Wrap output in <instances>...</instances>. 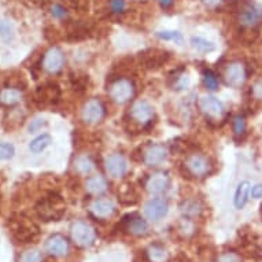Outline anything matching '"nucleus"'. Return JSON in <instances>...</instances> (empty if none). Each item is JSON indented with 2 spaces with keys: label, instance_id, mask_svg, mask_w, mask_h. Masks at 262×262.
<instances>
[{
  "label": "nucleus",
  "instance_id": "b1692460",
  "mask_svg": "<svg viewBox=\"0 0 262 262\" xmlns=\"http://www.w3.org/2000/svg\"><path fill=\"white\" fill-rule=\"evenodd\" d=\"M147 259L150 262H168L169 253L162 245L159 243H152L147 247L146 250Z\"/></svg>",
  "mask_w": 262,
  "mask_h": 262
},
{
  "label": "nucleus",
  "instance_id": "473e14b6",
  "mask_svg": "<svg viewBox=\"0 0 262 262\" xmlns=\"http://www.w3.org/2000/svg\"><path fill=\"white\" fill-rule=\"evenodd\" d=\"M155 36L158 39L165 40V41H176V43H180L181 40H183V36L177 30H161V32H157Z\"/></svg>",
  "mask_w": 262,
  "mask_h": 262
},
{
  "label": "nucleus",
  "instance_id": "4c0bfd02",
  "mask_svg": "<svg viewBox=\"0 0 262 262\" xmlns=\"http://www.w3.org/2000/svg\"><path fill=\"white\" fill-rule=\"evenodd\" d=\"M181 211L184 213L185 215H189V217H195L201 213V207L196 202H185L183 206H181Z\"/></svg>",
  "mask_w": 262,
  "mask_h": 262
},
{
  "label": "nucleus",
  "instance_id": "4be33fe9",
  "mask_svg": "<svg viewBox=\"0 0 262 262\" xmlns=\"http://www.w3.org/2000/svg\"><path fill=\"white\" fill-rule=\"evenodd\" d=\"M22 99V92L14 86H6L0 90V106L3 107H13Z\"/></svg>",
  "mask_w": 262,
  "mask_h": 262
},
{
  "label": "nucleus",
  "instance_id": "39448f33",
  "mask_svg": "<svg viewBox=\"0 0 262 262\" xmlns=\"http://www.w3.org/2000/svg\"><path fill=\"white\" fill-rule=\"evenodd\" d=\"M72 239L78 247H90L96 241L95 228L85 221H76L70 227Z\"/></svg>",
  "mask_w": 262,
  "mask_h": 262
},
{
  "label": "nucleus",
  "instance_id": "1a4fd4ad",
  "mask_svg": "<svg viewBox=\"0 0 262 262\" xmlns=\"http://www.w3.org/2000/svg\"><path fill=\"white\" fill-rule=\"evenodd\" d=\"M104 116H106V108L99 99H90L82 107L81 117L86 124H99L104 118Z\"/></svg>",
  "mask_w": 262,
  "mask_h": 262
},
{
  "label": "nucleus",
  "instance_id": "a878e982",
  "mask_svg": "<svg viewBox=\"0 0 262 262\" xmlns=\"http://www.w3.org/2000/svg\"><path fill=\"white\" fill-rule=\"evenodd\" d=\"M249 193H250V183L249 181H243L241 184L237 185L236 193H235V199L233 203L236 209H243L246 206V203L249 201Z\"/></svg>",
  "mask_w": 262,
  "mask_h": 262
},
{
  "label": "nucleus",
  "instance_id": "c9c22d12",
  "mask_svg": "<svg viewBox=\"0 0 262 262\" xmlns=\"http://www.w3.org/2000/svg\"><path fill=\"white\" fill-rule=\"evenodd\" d=\"M233 134L237 139H241L246 134V122L242 116H237L233 118Z\"/></svg>",
  "mask_w": 262,
  "mask_h": 262
},
{
  "label": "nucleus",
  "instance_id": "423d86ee",
  "mask_svg": "<svg viewBox=\"0 0 262 262\" xmlns=\"http://www.w3.org/2000/svg\"><path fill=\"white\" fill-rule=\"evenodd\" d=\"M33 100L41 107L55 106L60 100V88L56 82H46L35 91Z\"/></svg>",
  "mask_w": 262,
  "mask_h": 262
},
{
  "label": "nucleus",
  "instance_id": "5701e85b",
  "mask_svg": "<svg viewBox=\"0 0 262 262\" xmlns=\"http://www.w3.org/2000/svg\"><path fill=\"white\" fill-rule=\"evenodd\" d=\"M85 188L86 191L90 193H92V195H100V193H103L107 191L108 183L103 176L95 174V176H91L90 179H86Z\"/></svg>",
  "mask_w": 262,
  "mask_h": 262
},
{
  "label": "nucleus",
  "instance_id": "9d476101",
  "mask_svg": "<svg viewBox=\"0 0 262 262\" xmlns=\"http://www.w3.org/2000/svg\"><path fill=\"white\" fill-rule=\"evenodd\" d=\"M224 78L229 86L233 88H241L246 82L247 78V70L246 66L242 62H232L227 66L225 73H224Z\"/></svg>",
  "mask_w": 262,
  "mask_h": 262
},
{
  "label": "nucleus",
  "instance_id": "2eb2a0df",
  "mask_svg": "<svg viewBox=\"0 0 262 262\" xmlns=\"http://www.w3.org/2000/svg\"><path fill=\"white\" fill-rule=\"evenodd\" d=\"M199 108L202 110L203 114H206L210 118H220L225 113L223 102H220L213 95H205V96H202L199 99Z\"/></svg>",
  "mask_w": 262,
  "mask_h": 262
},
{
  "label": "nucleus",
  "instance_id": "4468645a",
  "mask_svg": "<svg viewBox=\"0 0 262 262\" xmlns=\"http://www.w3.org/2000/svg\"><path fill=\"white\" fill-rule=\"evenodd\" d=\"M104 165H106V170L113 179H120L128 170V162H126L124 155L120 154V152L108 155Z\"/></svg>",
  "mask_w": 262,
  "mask_h": 262
},
{
  "label": "nucleus",
  "instance_id": "f03ea898",
  "mask_svg": "<svg viewBox=\"0 0 262 262\" xmlns=\"http://www.w3.org/2000/svg\"><path fill=\"white\" fill-rule=\"evenodd\" d=\"M9 227L11 236L18 243H32L40 235L39 225L33 223L30 219L24 217V215L13 217V219L10 220Z\"/></svg>",
  "mask_w": 262,
  "mask_h": 262
},
{
  "label": "nucleus",
  "instance_id": "dca6fc26",
  "mask_svg": "<svg viewBox=\"0 0 262 262\" xmlns=\"http://www.w3.org/2000/svg\"><path fill=\"white\" fill-rule=\"evenodd\" d=\"M122 225H124L125 231L130 233V235H134V236H146L148 231H150L146 220H143L142 217H139L136 214H130L124 217Z\"/></svg>",
  "mask_w": 262,
  "mask_h": 262
},
{
  "label": "nucleus",
  "instance_id": "6ab92c4d",
  "mask_svg": "<svg viewBox=\"0 0 262 262\" xmlns=\"http://www.w3.org/2000/svg\"><path fill=\"white\" fill-rule=\"evenodd\" d=\"M91 32H92L91 25L84 21H70L66 25V37L70 41H80L86 39Z\"/></svg>",
  "mask_w": 262,
  "mask_h": 262
},
{
  "label": "nucleus",
  "instance_id": "09e8293b",
  "mask_svg": "<svg viewBox=\"0 0 262 262\" xmlns=\"http://www.w3.org/2000/svg\"><path fill=\"white\" fill-rule=\"evenodd\" d=\"M173 2H174V0H158L159 6H161L162 9H170L173 6Z\"/></svg>",
  "mask_w": 262,
  "mask_h": 262
},
{
  "label": "nucleus",
  "instance_id": "9b49d317",
  "mask_svg": "<svg viewBox=\"0 0 262 262\" xmlns=\"http://www.w3.org/2000/svg\"><path fill=\"white\" fill-rule=\"evenodd\" d=\"M64 54L59 47H51L43 58V69L50 74L59 73L63 69Z\"/></svg>",
  "mask_w": 262,
  "mask_h": 262
},
{
  "label": "nucleus",
  "instance_id": "c03bdc74",
  "mask_svg": "<svg viewBox=\"0 0 262 262\" xmlns=\"http://www.w3.org/2000/svg\"><path fill=\"white\" fill-rule=\"evenodd\" d=\"M110 9L112 13L122 14L125 10V0H110Z\"/></svg>",
  "mask_w": 262,
  "mask_h": 262
},
{
  "label": "nucleus",
  "instance_id": "58836bf2",
  "mask_svg": "<svg viewBox=\"0 0 262 262\" xmlns=\"http://www.w3.org/2000/svg\"><path fill=\"white\" fill-rule=\"evenodd\" d=\"M179 231H180L184 236H191L195 231V227H193L192 221L184 219L180 221V225H179Z\"/></svg>",
  "mask_w": 262,
  "mask_h": 262
},
{
  "label": "nucleus",
  "instance_id": "f704fd0d",
  "mask_svg": "<svg viewBox=\"0 0 262 262\" xmlns=\"http://www.w3.org/2000/svg\"><path fill=\"white\" fill-rule=\"evenodd\" d=\"M9 120L10 121H5V124L6 122H9L10 126L7 129H15L18 128L19 125H22V120H24V114H22L18 108H14V110H11L9 114Z\"/></svg>",
  "mask_w": 262,
  "mask_h": 262
},
{
  "label": "nucleus",
  "instance_id": "393cba45",
  "mask_svg": "<svg viewBox=\"0 0 262 262\" xmlns=\"http://www.w3.org/2000/svg\"><path fill=\"white\" fill-rule=\"evenodd\" d=\"M118 198L124 205H135L139 201V195L134 184H124L118 189Z\"/></svg>",
  "mask_w": 262,
  "mask_h": 262
},
{
  "label": "nucleus",
  "instance_id": "ddd939ff",
  "mask_svg": "<svg viewBox=\"0 0 262 262\" xmlns=\"http://www.w3.org/2000/svg\"><path fill=\"white\" fill-rule=\"evenodd\" d=\"M168 158V148L163 144H150L143 152V161L147 166L155 168L162 165Z\"/></svg>",
  "mask_w": 262,
  "mask_h": 262
},
{
  "label": "nucleus",
  "instance_id": "cd10ccee",
  "mask_svg": "<svg viewBox=\"0 0 262 262\" xmlns=\"http://www.w3.org/2000/svg\"><path fill=\"white\" fill-rule=\"evenodd\" d=\"M70 82L76 92H85L90 85V77L82 72H76L70 74Z\"/></svg>",
  "mask_w": 262,
  "mask_h": 262
},
{
  "label": "nucleus",
  "instance_id": "7ed1b4c3",
  "mask_svg": "<svg viewBox=\"0 0 262 262\" xmlns=\"http://www.w3.org/2000/svg\"><path fill=\"white\" fill-rule=\"evenodd\" d=\"M262 21V7L251 0H243L237 7V22L243 29H253Z\"/></svg>",
  "mask_w": 262,
  "mask_h": 262
},
{
  "label": "nucleus",
  "instance_id": "3c124183",
  "mask_svg": "<svg viewBox=\"0 0 262 262\" xmlns=\"http://www.w3.org/2000/svg\"><path fill=\"white\" fill-rule=\"evenodd\" d=\"M261 215H262V205H261Z\"/></svg>",
  "mask_w": 262,
  "mask_h": 262
},
{
  "label": "nucleus",
  "instance_id": "de8ad7c7",
  "mask_svg": "<svg viewBox=\"0 0 262 262\" xmlns=\"http://www.w3.org/2000/svg\"><path fill=\"white\" fill-rule=\"evenodd\" d=\"M251 195L254 199H262V184L254 185L251 189Z\"/></svg>",
  "mask_w": 262,
  "mask_h": 262
},
{
  "label": "nucleus",
  "instance_id": "e433bc0d",
  "mask_svg": "<svg viewBox=\"0 0 262 262\" xmlns=\"http://www.w3.org/2000/svg\"><path fill=\"white\" fill-rule=\"evenodd\" d=\"M68 7H70L77 13H85L90 5H88V0H64Z\"/></svg>",
  "mask_w": 262,
  "mask_h": 262
},
{
  "label": "nucleus",
  "instance_id": "72a5a7b5",
  "mask_svg": "<svg viewBox=\"0 0 262 262\" xmlns=\"http://www.w3.org/2000/svg\"><path fill=\"white\" fill-rule=\"evenodd\" d=\"M0 37L6 43H9V41L14 39V28L9 21L0 22Z\"/></svg>",
  "mask_w": 262,
  "mask_h": 262
},
{
  "label": "nucleus",
  "instance_id": "a211bd4d",
  "mask_svg": "<svg viewBox=\"0 0 262 262\" xmlns=\"http://www.w3.org/2000/svg\"><path fill=\"white\" fill-rule=\"evenodd\" d=\"M169 205L165 199L154 198L150 199L144 206V213H146L147 219L152 220V221H159L168 214Z\"/></svg>",
  "mask_w": 262,
  "mask_h": 262
},
{
  "label": "nucleus",
  "instance_id": "a18cd8bd",
  "mask_svg": "<svg viewBox=\"0 0 262 262\" xmlns=\"http://www.w3.org/2000/svg\"><path fill=\"white\" fill-rule=\"evenodd\" d=\"M46 124H47V122L44 120H41V118H36V120L32 121V124L29 125V132L30 134H33L36 130H39V129L43 128Z\"/></svg>",
  "mask_w": 262,
  "mask_h": 262
},
{
  "label": "nucleus",
  "instance_id": "49530a36",
  "mask_svg": "<svg viewBox=\"0 0 262 262\" xmlns=\"http://www.w3.org/2000/svg\"><path fill=\"white\" fill-rule=\"evenodd\" d=\"M225 2V0H202V3L206 7H209V9H215V7H219V6H221Z\"/></svg>",
  "mask_w": 262,
  "mask_h": 262
},
{
  "label": "nucleus",
  "instance_id": "c756f323",
  "mask_svg": "<svg viewBox=\"0 0 262 262\" xmlns=\"http://www.w3.org/2000/svg\"><path fill=\"white\" fill-rule=\"evenodd\" d=\"M191 46H192L195 50H198L201 52H211L214 51L215 46L209 40L203 39V37H199V36H193L191 37Z\"/></svg>",
  "mask_w": 262,
  "mask_h": 262
},
{
  "label": "nucleus",
  "instance_id": "79ce46f5",
  "mask_svg": "<svg viewBox=\"0 0 262 262\" xmlns=\"http://www.w3.org/2000/svg\"><path fill=\"white\" fill-rule=\"evenodd\" d=\"M188 85H189V77L184 73L180 74V76H177L176 81H174V84H173V86H174L177 91L185 90Z\"/></svg>",
  "mask_w": 262,
  "mask_h": 262
},
{
  "label": "nucleus",
  "instance_id": "f8f14e48",
  "mask_svg": "<svg viewBox=\"0 0 262 262\" xmlns=\"http://www.w3.org/2000/svg\"><path fill=\"white\" fill-rule=\"evenodd\" d=\"M185 169L192 176L205 177L210 172V161L202 154H192L185 161Z\"/></svg>",
  "mask_w": 262,
  "mask_h": 262
},
{
  "label": "nucleus",
  "instance_id": "ea45409f",
  "mask_svg": "<svg viewBox=\"0 0 262 262\" xmlns=\"http://www.w3.org/2000/svg\"><path fill=\"white\" fill-rule=\"evenodd\" d=\"M14 147L9 143H0V161L10 159L14 155Z\"/></svg>",
  "mask_w": 262,
  "mask_h": 262
},
{
  "label": "nucleus",
  "instance_id": "6e6552de",
  "mask_svg": "<svg viewBox=\"0 0 262 262\" xmlns=\"http://www.w3.org/2000/svg\"><path fill=\"white\" fill-rule=\"evenodd\" d=\"M152 117H154V107L151 106L146 100H138L132 104V107L129 110V118L135 124L142 125H150L152 122Z\"/></svg>",
  "mask_w": 262,
  "mask_h": 262
},
{
  "label": "nucleus",
  "instance_id": "412c9836",
  "mask_svg": "<svg viewBox=\"0 0 262 262\" xmlns=\"http://www.w3.org/2000/svg\"><path fill=\"white\" fill-rule=\"evenodd\" d=\"M91 213L96 217V219H108L114 214L116 211V205L112 199L108 198H98L95 199L92 205H91Z\"/></svg>",
  "mask_w": 262,
  "mask_h": 262
},
{
  "label": "nucleus",
  "instance_id": "f3484780",
  "mask_svg": "<svg viewBox=\"0 0 262 262\" xmlns=\"http://www.w3.org/2000/svg\"><path fill=\"white\" fill-rule=\"evenodd\" d=\"M46 251L52 257H64L69 251V242L59 233H55L46 242Z\"/></svg>",
  "mask_w": 262,
  "mask_h": 262
},
{
  "label": "nucleus",
  "instance_id": "37998d69",
  "mask_svg": "<svg viewBox=\"0 0 262 262\" xmlns=\"http://www.w3.org/2000/svg\"><path fill=\"white\" fill-rule=\"evenodd\" d=\"M51 14L52 17L56 18V19H63V18L68 17V11L62 5H54L51 7Z\"/></svg>",
  "mask_w": 262,
  "mask_h": 262
},
{
  "label": "nucleus",
  "instance_id": "a19ab883",
  "mask_svg": "<svg viewBox=\"0 0 262 262\" xmlns=\"http://www.w3.org/2000/svg\"><path fill=\"white\" fill-rule=\"evenodd\" d=\"M217 262H242V258L239 254L227 251V253H223L217 258Z\"/></svg>",
  "mask_w": 262,
  "mask_h": 262
},
{
  "label": "nucleus",
  "instance_id": "7c9ffc66",
  "mask_svg": "<svg viewBox=\"0 0 262 262\" xmlns=\"http://www.w3.org/2000/svg\"><path fill=\"white\" fill-rule=\"evenodd\" d=\"M203 82H205V86L207 90H219V78H217V74L213 70L207 69L203 72Z\"/></svg>",
  "mask_w": 262,
  "mask_h": 262
},
{
  "label": "nucleus",
  "instance_id": "bb28decb",
  "mask_svg": "<svg viewBox=\"0 0 262 262\" xmlns=\"http://www.w3.org/2000/svg\"><path fill=\"white\" fill-rule=\"evenodd\" d=\"M95 168L94 161L91 159V157L88 155H80L74 161V170L78 173V174H90Z\"/></svg>",
  "mask_w": 262,
  "mask_h": 262
},
{
  "label": "nucleus",
  "instance_id": "aec40b11",
  "mask_svg": "<svg viewBox=\"0 0 262 262\" xmlns=\"http://www.w3.org/2000/svg\"><path fill=\"white\" fill-rule=\"evenodd\" d=\"M169 184H170V180H169V176L166 173H154L152 176L148 177V180L146 183L147 191L152 195H161L165 191H168Z\"/></svg>",
  "mask_w": 262,
  "mask_h": 262
},
{
  "label": "nucleus",
  "instance_id": "f257e3e1",
  "mask_svg": "<svg viewBox=\"0 0 262 262\" xmlns=\"http://www.w3.org/2000/svg\"><path fill=\"white\" fill-rule=\"evenodd\" d=\"M35 210L43 221H59L66 211V203L60 195L50 192L36 203Z\"/></svg>",
  "mask_w": 262,
  "mask_h": 262
},
{
  "label": "nucleus",
  "instance_id": "0eeeda50",
  "mask_svg": "<svg viewBox=\"0 0 262 262\" xmlns=\"http://www.w3.org/2000/svg\"><path fill=\"white\" fill-rule=\"evenodd\" d=\"M170 59V54L166 50L161 48H148L139 54V62L143 68L148 70H155L162 68Z\"/></svg>",
  "mask_w": 262,
  "mask_h": 262
},
{
  "label": "nucleus",
  "instance_id": "2f4dec72",
  "mask_svg": "<svg viewBox=\"0 0 262 262\" xmlns=\"http://www.w3.org/2000/svg\"><path fill=\"white\" fill-rule=\"evenodd\" d=\"M19 262H43V254L39 250L30 249L26 250L21 254V257L18 259Z\"/></svg>",
  "mask_w": 262,
  "mask_h": 262
},
{
  "label": "nucleus",
  "instance_id": "20e7f679",
  "mask_svg": "<svg viewBox=\"0 0 262 262\" xmlns=\"http://www.w3.org/2000/svg\"><path fill=\"white\" fill-rule=\"evenodd\" d=\"M108 96L114 103H126L135 96V84L128 78H117L108 86Z\"/></svg>",
  "mask_w": 262,
  "mask_h": 262
},
{
  "label": "nucleus",
  "instance_id": "8fccbe9b",
  "mask_svg": "<svg viewBox=\"0 0 262 262\" xmlns=\"http://www.w3.org/2000/svg\"><path fill=\"white\" fill-rule=\"evenodd\" d=\"M254 94L257 95L258 98H262V82H258L257 85L254 86Z\"/></svg>",
  "mask_w": 262,
  "mask_h": 262
},
{
  "label": "nucleus",
  "instance_id": "c85d7f7f",
  "mask_svg": "<svg viewBox=\"0 0 262 262\" xmlns=\"http://www.w3.org/2000/svg\"><path fill=\"white\" fill-rule=\"evenodd\" d=\"M50 144H51V136L47 134H44L41 135V136H39V138H36L35 140L30 142L29 150L32 151V152L37 154V152H41L43 150H46Z\"/></svg>",
  "mask_w": 262,
  "mask_h": 262
}]
</instances>
